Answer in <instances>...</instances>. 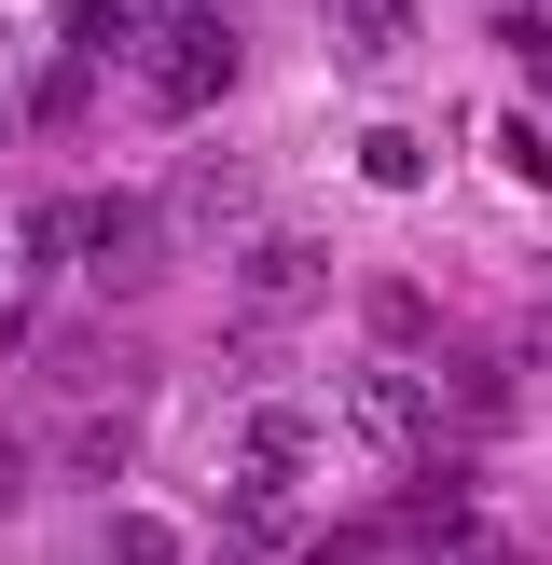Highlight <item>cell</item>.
Listing matches in <instances>:
<instances>
[{"instance_id": "obj_1", "label": "cell", "mask_w": 552, "mask_h": 565, "mask_svg": "<svg viewBox=\"0 0 552 565\" xmlns=\"http://www.w3.org/2000/svg\"><path fill=\"white\" fill-rule=\"evenodd\" d=\"M331 469V428L304 401H248L235 428H221V497H248V511H304Z\"/></svg>"}, {"instance_id": "obj_2", "label": "cell", "mask_w": 552, "mask_h": 565, "mask_svg": "<svg viewBox=\"0 0 552 565\" xmlns=\"http://www.w3.org/2000/svg\"><path fill=\"white\" fill-rule=\"evenodd\" d=\"M331 428H346L359 456L414 469V456L442 441V386L414 373V359H346V373H331Z\"/></svg>"}, {"instance_id": "obj_3", "label": "cell", "mask_w": 552, "mask_h": 565, "mask_svg": "<svg viewBox=\"0 0 552 565\" xmlns=\"http://www.w3.org/2000/svg\"><path fill=\"white\" fill-rule=\"evenodd\" d=\"M138 83H152V110H166V125H193V110H221V97H235V28H221V0H180V14L138 42Z\"/></svg>"}, {"instance_id": "obj_4", "label": "cell", "mask_w": 552, "mask_h": 565, "mask_svg": "<svg viewBox=\"0 0 552 565\" xmlns=\"http://www.w3.org/2000/svg\"><path fill=\"white\" fill-rule=\"evenodd\" d=\"M70 263L97 276V290H152L166 276V207H138V193H70Z\"/></svg>"}, {"instance_id": "obj_5", "label": "cell", "mask_w": 552, "mask_h": 565, "mask_svg": "<svg viewBox=\"0 0 552 565\" xmlns=\"http://www.w3.org/2000/svg\"><path fill=\"white\" fill-rule=\"evenodd\" d=\"M235 290L263 303V331H276L290 303H318V290H331V248L304 235V221H248V235H235Z\"/></svg>"}, {"instance_id": "obj_6", "label": "cell", "mask_w": 552, "mask_h": 565, "mask_svg": "<svg viewBox=\"0 0 552 565\" xmlns=\"http://www.w3.org/2000/svg\"><path fill=\"white\" fill-rule=\"evenodd\" d=\"M180 14V0H70V55H125L138 70V42Z\"/></svg>"}, {"instance_id": "obj_7", "label": "cell", "mask_w": 552, "mask_h": 565, "mask_svg": "<svg viewBox=\"0 0 552 565\" xmlns=\"http://www.w3.org/2000/svg\"><path fill=\"white\" fill-rule=\"evenodd\" d=\"M97 565H193V539H180L166 511H110V524H97Z\"/></svg>"}, {"instance_id": "obj_8", "label": "cell", "mask_w": 552, "mask_h": 565, "mask_svg": "<svg viewBox=\"0 0 552 565\" xmlns=\"http://www.w3.org/2000/svg\"><path fill=\"white\" fill-rule=\"evenodd\" d=\"M180 207H193V235H221V248L248 235V180H235V166H193V180H180Z\"/></svg>"}, {"instance_id": "obj_9", "label": "cell", "mask_w": 552, "mask_h": 565, "mask_svg": "<svg viewBox=\"0 0 552 565\" xmlns=\"http://www.w3.org/2000/svg\"><path fill=\"white\" fill-rule=\"evenodd\" d=\"M359 166H373V180H386V193H414V180H428V152H414V138H401V125H373V138H359Z\"/></svg>"}, {"instance_id": "obj_10", "label": "cell", "mask_w": 552, "mask_h": 565, "mask_svg": "<svg viewBox=\"0 0 552 565\" xmlns=\"http://www.w3.org/2000/svg\"><path fill=\"white\" fill-rule=\"evenodd\" d=\"M70 469H97V483H110V469H125V414H83V428H70Z\"/></svg>"}, {"instance_id": "obj_11", "label": "cell", "mask_w": 552, "mask_h": 565, "mask_svg": "<svg viewBox=\"0 0 552 565\" xmlns=\"http://www.w3.org/2000/svg\"><path fill=\"white\" fill-rule=\"evenodd\" d=\"M83 83H97V55H70V70H42V125H83Z\"/></svg>"}, {"instance_id": "obj_12", "label": "cell", "mask_w": 552, "mask_h": 565, "mask_svg": "<svg viewBox=\"0 0 552 565\" xmlns=\"http://www.w3.org/2000/svg\"><path fill=\"white\" fill-rule=\"evenodd\" d=\"M14 497H28V441H0V511H14Z\"/></svg>"}, {"instance_id": "obj_13", "label": "cell", "mask_w": 552, "mask_h": 565, "mask_svg": "<svg viewBox=\"0 0 552 565\" xmlns=\"http://www.w3.org/2000/svg\"><path fill=\"white\" fill-rule=\"evenodd\" d=\"M456 565H524V552L511 539H456Z\"/></svg>"}, {"instance_id": "obj_14", "label": "cell", "mask_w": 552, "mask_h": 565, "mask_svg": "<svg viewBox=\"0 0 552 565\" xmlns=\"http://www.w3.org/2000/svg\"><path fill=\"white\" fill-rule=\"evenodd\" d=\"M331 14H359V28H373V42H386V14H373V0H331Z\"/></svg>"}]
</instances>
